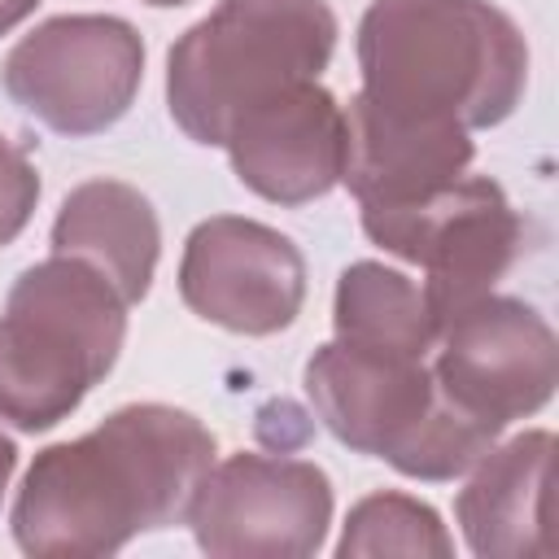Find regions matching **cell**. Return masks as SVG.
I'll list each match as a JSON object with an SVG mask.
<instances>
[{
  "mask_svg": "<svg viewBox=\"0 0 559 559\" xmlns=\"http://www.w3.org/2000/svg\"><path fill=\"white\" fill-rule=\"evenodd\" d=\"M210 463L214 437L188 411L122 406L79 441L35 454L13 502V537L35 559L114 555L135 533L183 524Z\"/></svg>",
  "mask_w": 559,
  "mask_h": 559,
  "instance_id": "cell-1",
  "label": "cell"
},
{
  "mask_svg": "<svg viewBox=\"0 0 559 559\" xmlns=\"http://www.w3.org/2000/svg\"><path fill=\"white\" fill-rule=\"evenodd\" d=\"M371 105L445 127H498L524 96L528 44L489 0H371L358 22Z\"/></svg>",
  "mask_w": 559,
  "mask_h": 559,
  "instance_id": "cell-2",
  "label": "cell"
},
{
  "mask_svg": "<svg viewBox=\"0 0 559 559\" xmlns=\"http://www.w3.org/2000/svg\"><path fill=\"white\" fill-rule=\"evenodd\" d=\"M127 301L79 258L52 253L17 275L0 314V419L22 432L61 424L109 376Z\"/></svg>",
  "mask_w": 559,
  "mask_h": 559,
  "instance_id": "cell-3",
  "label": "cell"
},
{
  "mask_svg": "<svg viewBox=\"0 0 559 559\" xmlns=\"http://www.w3.org/2000/svg\"><path fill=\"white\" fill-rule=\"evenodd\" d=\"M306 393L323 428L415 480H454L485 459L502 428L445 397L424 358L328 341L306 362Z\"/></svg>",
  "mask_w": 559,
  "mask_h": 559,
  "instance_id": "cell-4",
  "label": "cell"
},
{
  "mask_svg": "<svg viewBox=\"0 0 559 559\" xmlns=\"http://www.w3.org/2000/svg\"><path fill=\"white\" fill-rule=\"evenodd\" d=\"M332 48L336 13L328 0H223L170 48V118L197 144H223L240 114L314 83Z\"/></svg>",
  "mask_w": 559,
  "mask_h": 559,
  "instance_id": "cell-5",
  "label": "cell"
},
{
  "mask_svg": "<svg viewBox=\"0 0 559 559\" xmlns=\"http://www.w3.org/2000/svg\"><path fill=\"white\" fill-rule=\"evenodd\" d=\"M362 231L384 253L424 266V297L437 314V332L450 314L493 293L528 245L524 218L485 175H459L415 201L362 205Z\"/></svg>",
  "mask_w": 559,
  "mask_h": 559,
  "instance_id": "cell-6",
  "label": "cell"
},
{
  "mask_svg": "<svg viewBox=\"0 0 559 559\" xmlns=\"http://www.w3.org/2000/svg\"><path fill=\"white\" fill-rule=\"evenodd\" d=\"M4 92L61 135L114 127L144 79V39L105 13H66L22 35L4 57Z\"/></svg>",
  "mask_w": 559,
  "mask_h": 559,
  "instance_id": "cell-7",
  "label": "cell"
},
{
  "mask_svg": "<svg viewBox=\"0 0 559 559\" xmlns=\"http://www.w3.org/2000/svg\"><path fill=\"white\" fill-rule=\"evenodd\" d=\"M188 524L214 559H301L332 524V480L306 459L231 454L201 476Z\"/></svg>",
  "mask_w": 559,
  "mask_h": 559,
  "instance_id": "cell-8",
  "label": "cell"
},
{
  "mask_svg": "<svg viewBox=\"0 0 559 559\" xmlns=\"http://www.w3.org/2000/svg\"><path fill=\"white\" fill-rule=\"evenodd\" d=\"M432 349V376L445 397L493 428H507L555 397L559 341L520 297H476L441 323Z\"/></svg>",
  "mask_w": 559,
  "mask_h": 559,
  "instance_id": "cell-9",
  "label": "cell"
},
{
  "mask_svg": "<svg viewBox=\"0 0 559 559\" xmlns=\"http://www.w3.org/2000/svg\"><path fill=\"white\" fill-rule=\"evenodd\" d=\"M179 297L205 323L240 336H271L301 314L306 262L275 227L214 214L197 223L183 245Z\"/></svg>",
  "mask_w": 559,
  "mask_h": 559,
  "instance_id": "cell-10",
  "label": "cell"
},
{
  "mask_svg": "<svg viewBox=\"0 0 559 559\" xmlns=\"http://www.w3.org/2000/svg\"><path fill=\"white\" fill-rule=\"evenodd\" d=\"M223 148L249 192L275 205H306L341 183L345 109L319 79L297 83L240 114Z\"/></svg>",
  "mask_w": 559,
  "mask_h": 559,
  "instance_id": "cell-11",
  "label": "cell"
},
{
  "mask_svg": "<svg viewBox=\"0 0 559 559\" xmlns=\"http://www.w3.org/2000/svg\"><path fill=\"white\" fill-rule=\"evenodd\" d=\"M550 463L555 437L546 428L520 432L476 459L472 480L454 498V515L472 555L480 559H555L550 528Z\"/></svg>",
  "mask_w": 559,
  "mask_h": 559,
  "instance_id": "cell-12",
  "label": "cell"
},
{
  "mask_svg": "<svg viewBox=\"0 0 559 559\" xmlns=\"http://www.w3.org/2000/svg\"><path fill=\"white\" fill-rule=\"evenodd\" d=\"M476 148L463 127L397 118L367 96L345 109V166L341 183L358 205H397L437 192L467 175Z\"/></svg>",
  "mask_w": 559,
  "mask_h": 559,
  "instance_id": "cell-13",
  "label": "cell"
},
{
  "mask_svg": "<svg viewBox=\"0 0 559 559\" xmlns=\"http://www.w3.org/2000/svg\"><path fill=\"white\" fill-rule=\"evenodd\" d=\"M52 253L87 262L118 288L127 306H135L153 284L162 227L148 197H140L131 183L87 179L57 210Z\"/></svg>",
  "mask_w": 559,
  "mask_h": 559,
  "instance_id": "cell-14",
  "label": "cell"
},
{
  "mask_svg": "<svg viewBox=\"0 0 559 559\" xmlns=\"http://www.w3.org/2000/svg\"><path fill=\"white\" fill-rule=\"evenodd\" d=\"M332 328L336 341L402 358H428L437 345V314L424 288L380 262H354L341 271Z\"/></svg>",
  "mask_w": 559,
  "mask_h": 559,
  "instance_id": "cell-15",
  "label": "cell"
},
{
  "mask_svg": "<svg viewBox=\"0 0 559 559\" xmlns=\"http://www.w3.org/2000/svg\"><path fill=\"white\" fill-rule=\"evenodd\" d=\"M336 555L341 559H367V555L445 559V555H454V542L428 502L406 498V493H371L349 511Z\"/></svg>",
  "mask_w": 559,
  "mask_h": 559,
  "instance_id": "cell-16",
  "label": "cell"
},
{
  "mask_svg": "<svg viewBox=\"0 0 559 559\" xmlns=\"http://www.w3.org/2000/svg\"><path fill=\"white\" fill-rule=\"evenodd\" d=\"M39 201V175L22 144L0 135V249L22 236Z\"/></svg>",
  "mask_w": 559,
  "mask_h": 559,
  "instance_id": "cell-17",
  "label": "cell"
},
{
  "mask_svg": "<svg viewBox=\"0 0 559 559\" xmlns=\"http://www.w3.org/2000/svg\"><path fill=\"white\" fill-rule=\"evenodd\" d=\"M39 0H0V35H9L17 22H26L35 13Z\"/></svg>",
  "mask_w": 559,
  "mask_h": 559,
  "instance_id": "cell-18",
  "label": "cell"
},
{
  "mask_svg": "<svg viewBox=\"0 0 559 559\" xmlns=\"http://www.w3.org/2000/svg\"><path fill=\"white\" fill-rule=\"evenodd\" d=\"M13 467H17V445H13L9 437H0V498H4V489H9Z\"/></svg>",
  "mask_w": 559,
  "mask_h": 559,
  "instance_id": "cell-19",
  "label": "cell"
},
{
  "mask_svg": "<svg viewBox=\"0 0 559 559\" xmlns=\"http://www.w3.org/2000/svg\"><path fill=\"white\" fill-rule=\"evenodd\" d=\"M148 4H188V0H148Z\"/></svg>",
  "mask_w": 559,
  "mask_h": 559,
  "instance_id": "cell-20",
  "label": "cell"
}]
</instances>
